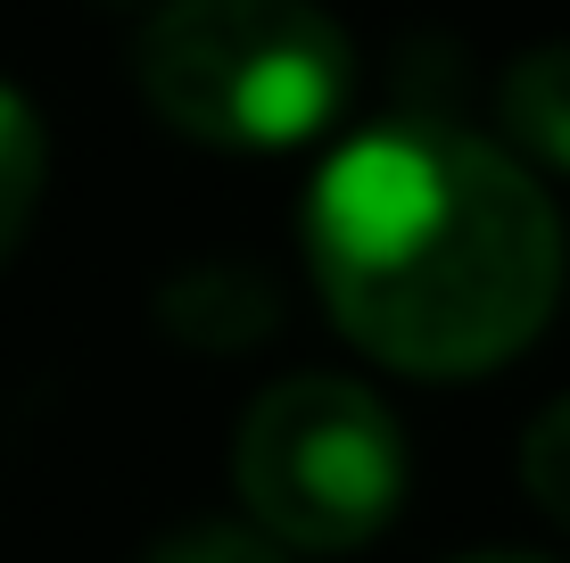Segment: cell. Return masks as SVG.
I'll list each match as a JSON object with an SVG mask.
<instances>
[{
  "label": "cell",
  "mask_w": 570,
  "mask_h": 563,
  "mask_svg": "<svg viewBox=\"0 0 570 563\" xmlns=\"http://www.w3.org/2000/svg\"><path fill=\"white\" fill-rule=\"evenodd\" d=\"M331 323L422 381L497 373L562 299V224L521 158L455 125H381L306 191Z\"/></svg>",
  "instance_id": "6da1fadb"
},
{
  "label": "cell",
  "mask_w": 570,
  "mask_h": 563,
  "mask_svg": "<svg viewBox=\"0 0 570 563\" xmlns=\"http://www.w3.org/2000/svg\"><path fill=\"white\" fill-rule=\"evenodd\" d=\"M504 125L538 166L570 174V42L529 50L513 75H504Z\"/></svg>",
  "instance_id": "5b68a950"
},
{
  "label": "cell",
  "mask_w": 570,
  "mask_h": 563,
  "mask_svg": "<svg viewBox=\"0 0 570 563\" xmlns=\"http://www.w3.org/2000/svg\"><path fill=\"white\" fill-rule=\"evenodd\" d=\"M157 323H166L183 348H207V357H232L248 340H273L282 323V290H273L257 265H190L157 290Z\"/></svg>",
  "instance_id": "277c9868"
},
{
  "label": "cell",
  "mask_w": 570,
  "mask_h": 563,
  "mask_svg": "<svg viewBox=\"0 0 570 563\" xmlns=\"http://www.w3.org/2000/svg\"><path fill=\"white\" fill-rule=\"evenodd\" d=\"M232 481L273 547H364L405 497V439L372 390L298 373L240 415Z\"/></svg>",
  "instance_id": "3957f363"
},
{
  "label": "cell",
  "mask_w": 570,
  "mask_h": 563,
  "mask_svg": "<svg viewBox=\"0 0 570 563\" xmlns=\"http://www.w3.org/2000/svg\"><path fill=\"white\" fill-rule=\"evenodd\" d=\"M42 183H50V133H42V116H33L26 91L0 84V258L26 241Z\"/></svg>",
  "instance_id": "8992f818"
},
{
  "label": "cell",
  "mask_w": 570,
  "mask_h": 563,
  "mask_svg": "<svg viewBox=\"0 0 570 563\" xmlns=\"http://www.w3.org/2000/svg\"><path fill=\"white\" fill-rule=\"evenodd\" d=\"M141 91L207 149H289L356 84L340 17L314 0H166L141 26Z\"/></svg>",
  "instance_id": "7a4b0ae2"
},
{
  "label": "cell",
  "mask_w": 570,
  "mask_h": 563,
  "mask_svg": "<svg viewBox=\"0 0 570 563\" xmlns=\"http://www.w3.org/2000/svg\"><path fill=\"white\" fill-rule=\"evenodd\" d=\"M149 563H282L265 531H232V522H199V531H174Z\"/></svg>",
  "instance_id": "ba28073f"
},
{
  "label": "cell",
  "mask_w": 570,
  "mask_h": 563,
  "mask_svg": "<svg viewBox=\"0 0 570 563\" xmlns=\"http://www.w3.org/2000/svg\"><path fill=\"white\" fill-rule=\"evenodd\" d=\"M463 563H546V555H504V547H488V555H463Z\"/></svg>",
  "instance_id": "9c48e42d"
},
{
  "label": "cell",
  "mask_w": 570,
  "mask_h": 563,
  "mask_svg": "<svg viewBox=\"0 0 570 563\" xmlns=\"http://www.w3.org/2000/svg\"><path fill=\"white\" fill-rule=\"evenodd\" d=\"M521 481H529V497H538V506L570 531V398H554L538 423H529V439H521Z\"/></svg>",
  "instance_id": "52a82bcc"
}]
</instances>
